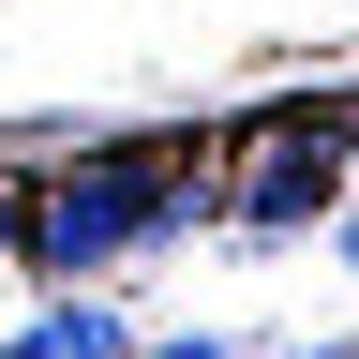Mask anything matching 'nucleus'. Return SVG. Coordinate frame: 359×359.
Segmentation results:
<instances>
[{"instance_id": "obj_5", "label": "nucleus", "mask_w": 359, "mask_h": 359, "mask_svg": "<svg viewBox=\"0 0 359 359\" xmlns=\"http://www.w3.org/2000/svg\"><path fill=\"white\" fill-rule=\"evenodd\" d=\"M0 255H15V195H0Z\"/></svg>"}, {"instance_id": "obj_1", "label": "nucleus", "mask_w": 359, "mask_h": 359, "mask_svg": "<svg viewBox=\"0 0 359 359\" xmlns=\"http://www.w3.org/2000/svg\"><path fill=\"white\" fill-rule=\"evenodd\" d=\"M195 195H210V165H195V150H150V135H120V150L45 165L30 195H15V255H30V269H60V285H90L105 255H135L150 224H180Z\"/></svg>"}, {"instance_id": "obj_6", "label": "nucleus", "mask_w": 359, "mask_h": 359, "mask_svg": "<svg viewBox=\"0 0 359 359\" xmlns=\"http://www.w3.org/2000/svg\"><path fill=\"white\" fill-rule=\"evenodd\" d=\"M0 359H30V344H0Z\"/></svg>"}, {"instance_id": "obj_2", "label": "nucleus", "mask_w": 359, "mask_h": 359, "mask_svg": "<svg viewBox=\"0 0 359 359\" xmlns=\"http://www.w3.org/2000/svg\"><path fill=\"white\" fill-rule=\"evenodd\" d=\"M344 165H359V120H344V105H269L210 195L240 210V224H314V210L344 195Z\"/></svg>"}, {"instance_id": "obj_4", "label": "nucleus", "mask_w": 359, "mask_h": 359, "mask_svg": "<svg viewBox=\"0 0 359 359\" xmlns=\"http://www.w3.org/2000/svg\"><path fill=\"white\" fill-rule=\"evenodd\" d=\"M135 359H240V344H224V330H180V344H135Z\"/></svg>"}, {"instance_id": "obj_3", "label": "nucleus", "mask_w": 359, "mask_h": 359, "mask_svg": "<svg viewBox=\"0 0 359 359\" xmlns=\"http://www.w3.org/2000/svg\"><path fill=\"white\" fill-rule=\"evenodd\" d=\"M30 359H135V330H120L105 299H60V314L30 330Z\"/></svg>"}]
</instances>
